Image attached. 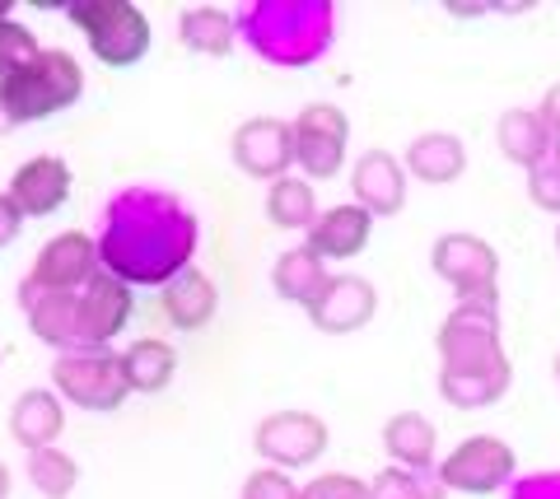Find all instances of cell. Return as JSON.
I'll return each instance as SVG.
<instances>
[{
  "label": "cell",
  "mask_w": 560,
  "mask_h": 499,
  "mask_svg": "<svg viewBox=\"0 0 560 499\" xmlns=\"http://www.w3.org/2000/svg\"><path fill=\"white\" fill-rule=\"evenodd\" d=\"M20 225H24L20 205L10 201V192H0V248H10L14 238H20Z\"/></svg>",
  "instance_id": "4dcf8cb0"
},
{
  "label": "cell",
  "mask_w": 560,
  "mask_h": 499,
  "mask_svg": "<svg viewBox=\"0 0 560 499\" xmlns=\"http://www.w3.org/2000/svg\"><path fill=\"white\" fill-rule=\"evenodd\" d=\"M500 154L518 168H537L541 159H551V127L541 122V112L533 108H510L500 117Z\"/></svg>",
  "instance_id": "d6986e66"
},
{
  "label": "cell",
  "mask_w": 560,
  "mask_h": 499,
  "mask_svg": "<svg viewBox=\"0 0 560 499\" xmlns=\"http://www.w3.org/2000/svg\"><path fill=\"white\" fill-rule=\"evenodd\" d=\"M556 248H560V229H556Z\"/></svg>",
  "instance_id": "8d00e7d4"
},
{
  "label": "cell",
  "mask_w": 560,
  "mask_h": 499,
  "mask_svg": "<svg viewBox=\"0 0 560 499\" xmlns=\"http://www.w3.org/2000/svg\"><path fill=\"white\" fill-rule=\"evenodd\" d=\"M401 168H407L411 178L430 182V187L453 182V178H463V168H467V145L453 131H425V135H416V141L407 145Z\"/></svg>",
  "instance_id": "e0dca14e"
},
{
  "label": "cell",
  "mask_w": 560,
  "mask_h": 499,
  "mask_svg": "<svg viewBox=\"0 0 560 499\" xmlns=\"http://www.w3.org/2000/svg\"><path fill=\"white\" fill-rule=\"evenodd\" d=\"M318 192H313L308 178H276L271 192H267V219L276 229H313V219H318Z\"/></svg>",
  "instance_id": "603a6c76"
},
{
  "label": "cell",
  "mask_w": 560,
  "mask_h": 499,
  "mask_svg": "<svg viewBox=\"0 0 560 499\" xmlns=\"http://www.w3.org/2000/svg\"><path fill=\"white\" fill-rule=\"evenodd\" d=\"M300 499H370V486L350 472H323L300 490Z\"/></svg>",
  "instance_id": "83f0119b"
},
{
  "label": "cell",
  "mask_w": 560,
  "mask_h": 499,
  "mask_svg": "<svg viewBox=\"0 0 560 499\" xmlns=\"http://www.w3.org/2000/svg\"><path fill=\"white\" fill-rule=\"evenodd\" d=\"M528 197L537 211L560 215V164L556 159H541L537 168H528Z\"/></svg>",
  "instance_id": "f1b7e54d"
},
{
  "label": "cell",
  "mask_w": 560,
  "mask_h": 499,
  "mask_svg": "<svg viewBox=\"0 0 560 499\" xmlns=\"http://www.w3.org/2000/svg\"><path fill=\"white\" fill-rule=\"evenodd\" d=\"M551 159L560 164V135H556V141H551Z\"/></svg>",
  "instance_id": "e575fe53"
},
{
  "label": "cell",
  "mask_w": 560,
  "mask_h": 499,
  "mask_svg": "<svg viewBox=\"0 0 560 499\" xmlns=\"http://www.w3.org/2000/svg\"><path fill=\"white\" fill-rule=\"evenodd\" d=\"M10 201L20 205L24 219H47L70 201V164L57 154H38L14 168L10 178Z\"/></svg>",
  "instance_id": "30bf717a"
},
{
  "label": "cell",
  "mask_w": 560,
  "mask_h": 499,
  "mask_svg": "<svg viewBox=\"0 0 560 499\" xmlns=\"http://www.w3.org/2000/svg\"><path fill=\"white\" fill-rule=\"evenodd\" d=\"M66 429V411H61V397L47 388H28L20 402L10 406V435L24 443L28 453L38 449H57V435Z\"/></svg>",
  "instance_id": "2e32d148"
},
{
  "label": "cell",
  "mask_w": 560,
  "mask_h": 499,
  "mask_svg": "<svg viewBox=\"0 0 560 499\" xmlns=\"http://www.w3.org/2000/svg\"><path fill=\"white\" fill-rule=\"evenodd\" d=\"M440 392L453 406H490L510 392V359L500 351V322L490 304H458L440 326Z\"/></svg>",
  "instance_id": "6da1fadb"
},
{
  "label": "cell",
  "mask_w": 560,
  "mask_h": 499,
  "mask_svg": "<svg viewBox=\"0 0 560 499\" xmlns=\"http://www.w3.org/2000/svg\"><path fill=\"white\" fill-rule=\"evenodd\" d=\"M28 480L47 499H66L80 486V467H75V458L61 449H38V453H28Z\"/></svg>",
  "instance_id": "d4e9b609"
},
{
  "label": "cell",
  "mask_w": 560,
  "mask_h": 499,
  "mask_svg": "<svg viewBox=\"0 0 560 499\" xmlns=\"http://www.w3.org/2000/svg\"><path fill=\"white\" fill-rule=\"evenodd\" d=\"M430 262L440 271V281H448L458 289V304H490L495 308L500 257L490 243H481V238H471V234H448L434 243Z\"/></svg>",
  "instance_id": "52a82bcc"
},
{
  "label": "cell",
  "mask_w": 560,
  "mask_h": 499,
  "mask_svg": "<svg viewBox=\"0 0 560 499\" xmlns=\"http://www.w3.org/2000/svg\"><path fill=\"white\" fill-rule=\"evenodd\" d=\"M327 281H331V275H327V266H323V257H313L304 243L290 248V252H280L276 266H271L276 295L285 299V304H300V308H313V299L323 295Z\"/></svg>",
  "instance_id": "ffe728a7"
},
{
  "label": "cell",
  "mask_w": 560,
  "mask_h": 499,
  "mask_svg": "<svg viewBox=\"0 0 560 499\" xmlns=\"http://www.w3.org/2000/svg\"><path fill=\"white\" fill-rule=\"evenodd\" d=\"M66 14L90 38L94 57L113 66V71H127L150 51V20L140 14V5H127V0H75Z\"/></svg>",
  "instance_id": "3957f363"
},
{
  "label": "cell",
  "mask_w": 560,
  "mask_h": 499,
  "mask_svg": "<svg viewBox=\"0 0 560 499\" xmlns=\"http://www.w3.org/2000/svg\"><path fill=\"white\" fill-rule=\"evenodd\" d=\"M556 378H560V355H556Z\"/></svg>",
  "instance_id": "d590c367"
},
{
  "label": "cell",
  "mask_w": 560,
  "mask_h": 499,
  "mask_svg": "<svg viewBox=\"0 0 560 499\" xmlns=\"http://www.w3.org/2000/svg\"><path fill=\"white\" fill-rule=\"evenodd\" d=\"M370 499H444V486L430 480L425 472H407V467H388L374 476Z\"/></svg>",
  "instance_id": "484cf974"
},
{
  "label": "cell",
  "mask_w": 560,
  "mask_h": 499,
  "mask_svg": "<svg viewBox=\"0 0 560 499\" xmlns=\"http://www.w3.org/2000/svg\"><path fill=\"white\" fill-rule=\"evenodd\" d=\"M253 449L280 472L313 467L327 453V425L313 411H276L253 429Z\"/></svg>",
  "instance_id": "ba28073f"
},
{
  "label": "cell",
  "mask_w": 560,
  "mask_h": 499,
  "mask_svg": "<svg viewBox=\"0 0 560 499\" xmlns=\"http://www.w3.org/2000/svg\"><path fill=\"white\" fill-rule=\"evenodd\" d=\"M514 476V449L495 435H471L440 462V486L458 495H495Z\"/></svg>",
  "instance_id": "8992f818"
},
{
  "label": "cell",
  "mask_w": 560,
  "mask_h": 499,
  "mask_svg": "<svg viewBox=\"0 0 560 499\" xmlns=\"http://www.w3.org/2000/svg\"><path fill=\"white\" fill-rule=\"evenodd\" d=\"M121 373H127V388L131 392H164L173 383V373H178V351L168 346V341H131L127 351H121Z\"/></svg>",
  "instance_id": "7402d4cb"
},
{
  "label": "cell",
  "mask_w": 560,
  "mask_h": 499,
  "mask_svg": "<svg viewBox=\"0 0 560 499\" xmlns=\"http://www.w3.org/2000/svg\"><path fill=\"white\" fill-rule=\"evenodd\" d=\"M80 304H84V341H90V351H103V341H113L131 318V289L108 271H98L84 285Z\"/></svg>",
  "instance_id": "9a60e30c"
},
{
  "label": "cell",
  "mask_w": 560,
  "mask_h": 499,
  "mask_svg": "<svg viewBox=\"0 0 560 499\" xmlns=\"http://www.w3.org/2000/svg\"><path fill=\"white\" fill-rule=\"evenodd\" d=\"M370 234H374V215L350 201V205H331V211L313 219L304 248L313 257H323V262H350V257L370 248Z\"/></svg>",
  "instance_id": "5bb4252c"
},
{
  "label": "cell",
  "mask_w": 560,
  "mask_h": 499,
  "mask_svg": "<svg viewBox=\"0 0 560 499\" xmlns=\"http://www.w3.org/2000/svg\"><path fill=\"white\" fill-rule=\"evenodd\" d=\"M5 495H10V472L0 467V499H5Z\"/></svg>",
  "instance_id": "d6a6232c"
},
{
  "label": "cell",
  "mask_w": 560,
  "mask_h": 499,
  "mask_svg": "<svg viewBox=\"0 0 560 499\" xmlns=\"http://www.w3.org/2000/svg\"><path fill=\"white\" fill-rule=\"evenodd\" d=\"M43 57V47L33 43V33L24 24H14L5 20L0 24V80H10V75H20L28 61H38Z\"/></svg>",
  "instance_id": "4316f807"
},
{
  "label": "cell",
  "mask_w": 560,
  "mask_h": 499,
  "mask_svg": "<svg viewBox=\"0 0 560 499\" xmlns=\"http://www.w3.org/2000/svg\"><path fill=\"white\" fill-rule=\"evenodd\" d=\"M346 141H350V122L337 103H308V108L290 122V145H294V164L304 168L308 182L337 178L346 164Z\"/></svg>",
  "instance_id": "5b68a950"
},
{
  "label": "cell",
  "mask_w": 560,
  "mask_h": 499,
  "mask_svg": "<svg viewBox=\"0 0 560 499\" xmlns=\"http://www.w3.org/2000/svg\"><path fill=\"white\" fill-rule=\"evenodd\" d=\"M84 94V71L80 61L61 47H47L38 61H28L20 75L0 80V112L20 122H43V117L66 112L70 103Z\"/></svg>",
  "instance_id": "7a4b0ae2"
},
{
  "label": "cell",
  "mask_w": 560,
  "mask_h": 499,
  "mask_svg": "<svg viewBox=\"0 0 560 499\" xmlns=\"http://www.w3.org/2000/svg\"><path fill=\"white\" fill-rule=\"evenodd\" d=\"M541 122H547L551 127V141H556V135H560V84H556V90H547V98H541Z\"/></svg>",
  "instance_id": "1f68e13d"
},
{
  "label": "cell",
  "mask_w": 560,
  "mask_h": 499,
  "mask_svg": "<svg viewBox=\"0 0 560 499\" xmlns=\"http://www.w3.org/2000/svg\"><path fill=\"white\" fill-rule=\"evenodd\" d=\"M350 192H355L360 211H370L374 219L397 215L401 205H407V168H401L388 150H370L350 168Z\"/></svg>",
  "instance_id": "4fadbf2b"
},
{
  "label": "cell",
  "mask_w": 560,
  "mask_h": 499,
  "mask_svg": "<svg viewBox=\"0 0 560 499\" xmlns=\"http://www.w3.org/2000/svg\"><path fill=\"white\" fill-rule=\"evenodd\" d=\"M383 453L393 458V467L407 472H430L434 462V425L420 411H401L383 425Z\"/></svg>",
  "instance_id": "44dd1931"
},
{
  "label": "cell",
  "mask_w": 560,
  "mask_h": 499,
  "mask_svg": "<svg viewBox=\"0 0 560 499\" xmlns=\"http://www.w3.org/2000/svg\"><path fill=\"white\" fill-rule=\"evenodd\" d=\"M243 499H300V490L280 467H257L243 486Z\"/></svg>",
  "instance_id": "f546056e"
},
{
  "label": "cell",
  "mask_w": 560,
  "mask_h": 499,
  "mask_svg": "<svg viewBox=\"0 0 560 499\" xmlns=\"http://www.w3.org/2000/svg\"><path fill=\"white\" fill-rule=\"evenodd\" d=\"M98 275V248L90 234H57L51 243L38 252V262H33L28 281L33 289H47V295H75Z\"/></svg>",
  "instance_id": "9c48e42d"
},
{
  "label": "cell",
  "mask_w": 560,
  "mask_h": 499,
  "mask_svg": "<svg viewBox=\"0 0 560 499\" xmlns=\"http://www.w3.org/2000/svg\"><path fill=\"white\" fill-rule=\"evenodd\" d=\"M215 308H220L215 285H210L197 266L173 271V281L164 285V313H168L173 326H183V332H201V326L215 318Z\"/></svg>",
  "instance_id": "ac0fdd59"
},
{
  "label": "cell",
  "mask_w": 560,
  "mask_h": 499,
  "mask_svg": "<svg viewBox=\"0 0 560 499\" xmlns=\"http://www.w3.org/2000/svg\"><path fill=\"white\" fill-rule=\"evenodd\" d=\"M51 388H57V397L75 402L80 411H117L131 397L127 373H121V355H108V351H66L51 365Z\"/></svg>",
  "instance_id": "277c9868"
},
{
  "label": "cell",
  "mask_w": 560,
  "mask_h": 499,
  "mask_svg": "<svg viewBox=\"0 0 560 499\" xmlns=\"http://www.w3.org/2000/svg\"><path fill=\"white\" fill-rule=\"evenodd\" d=\"M10 20V0H0V24H5Z\"/></svg>",
  "instance_id": "836d02e7"
},
{
  "label": "cell",
  "mask_w": 560,
  "mask_h": 499,
  "mask_svg": "<svg viewBox=\"0 0 560 499\" xmlns=\"http://www.w3.org/2000/svg\"><path fill=\"white\" fill-rule=\"evenodd\" d=\"M374 308H378V295H374L370 281H360V275H331V281L323 285V295L313 299L308 318H313L318 332L346 336V332H355V326L370 322Z\"/></svg>",
  "instance_id": "7c38bea8"
},
{
  "label": "cell",
  "mask_w": 560,
  "mask_h": 499,
  "mask_svg": "<svg viewBox=\"0 0 560 499\" xmlns=\"http://www.w3.org/2000/svg\"><path fill=\"white\" fill-rule=\"evenodd\" d=\"M178 33L191 51H201V57H230L234 51V20L215 5H197L187 10L178 20Z\"/></svg>",
  "instance_id": "cb8c5ba5"
},
{
  "label": "cell",
  "mask_w": 560,
  "mask_h": 499,
  "mask_svg": "<svg viewBox=\"0 0 560 499\" xmlns=\"http://www.w3.org/2000/svg\"><path fill=\"white\" fill-rule=\"evenodd\" d=\"M234 164L248 178H285V168L294 164V145H290V122L276 117H253L234 131Z\"/></svg>",
  "instance_id": "8fae6325"
}]
</instances>
